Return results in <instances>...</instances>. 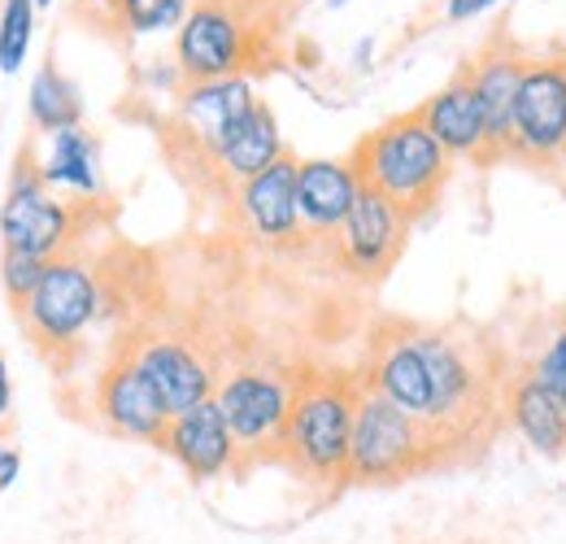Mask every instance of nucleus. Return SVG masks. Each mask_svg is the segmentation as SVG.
<instances>
[{"instance_id": "f257e3e1", "label": "nucleus", "mask_w": 566, "mask_h": 544, "mask_svg": "<svg viewBox=\"0 0 566 544\" xmlns=\"http://www.w3.org/2000/svg\"><path fill=\"white\" fill-rule=\"evenodd\" d=\"M357 397H361V375H340V370L296 375V393L280 440V462L292 475L318 488L349 483Z\"/></svg>"}, {"instance_id": "f03ea898", "label": "nucleus", "mask_w": 566, "mask_h": 544, "mask_svg": "<svg viewBox=\"0 0 566 544\" xmlns=\"http://www.w3.org/2000/svg\"><path fill=\"white\" fill-rule=\"evenodd\" d=\"M349 166L366 188L388 197L410 222H423L427 213L440 205L444 184L453 175V157L427 132L419 109L397 114L384 127L366 132L349 153Z\"/></svg>"}, {"instance_id": "7ed1b4c3", "label": "nucleus", "mask_w": 566, "mask_h": 544, "mask_svg": "<svg viewBox=\"0 0 566 544\" xmlns=\"http://www.w3.org/2000/svg\"><path fill=\"white\" fill-rule=\"evenodd\" d=\"M280 31L283 22L231 0H197L175 35V62L184 83L249 79L280 62Z\"/></svg>"}, {"instance_id": "20e7f679", "label": "nucleus", "mask_w": 566, "mask_h": 544, "mask_svg": "<svg viewBox=\"0 0 566 544\" xmlns=\"http://www.w3.org/2000/svg\"><path fill=\"white\" fill-rule=\"evenodd\" d=\"M440 467H453L444 436L431 422L397 409L361 384L354 414V444H349V483H366V488L401 483V479L427 475Z\"/></svg>"}, {"instance_id": "39448f33", "label": "nucleus", "mask_w": 566, "mask_h": 544, "mask_svg": "<svg viewBox=\"0 0 566 544\" xmlns=\"http://www.w3.org/2000/svg\"><path fill=\"white\" fill-rule=\"evenodd\" d=\"M101 305H105V292L96 271L78 258H53L40 287L18 305V323L49 362L66 366L62 353L78 348L87 327L101 318Z\"/></svg>"}, {"instance_id": "423d86ee", "label": "nucleus", "mask_w": 566, "mask_h": 544, "mask_svg": "<svg viewBox=\"0 0 566 544\" xmlns=\"http://www.w3.org/2000/svg\"><path fill=\"white\" fill-rule=\"evenodd\" d=\"M510 161L566 188V53H532L514 105Z\"/></svg>"}, {"instance_id": "0eeeda50", "label": "nucleus", "mask_w": 566, "mask_h": 544, "mask_svg": "<svg viewBox=\"0 0 566 544\" xmlns=\"http://www.w3.org/2000/svg\"><path fill=\"white\" fill-rule=\"evenodd\" d=\"M258 109L249 79H210V83H184L175 114L166 123V148L184 166H206L222 157V148L240 136L249 114Z\"/></svg>"}, {"instance_id": "6e6552de", "label": "nucleus", "mask_w": 566, "mask_h": 544, "mask_svg": "<svg viewBox=\"0 0 566 544\" xmlns=\"http://www.w3.org/2000/svg\"><path fill=\"white\" fill-rule=\"evenodd\" d=\"M78 231V209L62 201L44 175L40 157L31 148L18 153V166L9 175V192L0 201V244L4 253H31V258H66Z\"/></svg>"}, {"instance_id": "1a4fd4ad", "label": "nucleus", "mask_w": 566, "mask_h": 544, "mask_svg": "<svg viewBox=\"0 0 566 544\" xmlns=\"http://www.w3.org/2000/svg\"><path fill=\"white\" fill-rule=\"evenodd\" d=\"M292 393H296V375H275V370H231L213 401L222 406V418L235 436L240 449V471H249L253 462H280V440L287 427V409H292Z\"/></svg>"}, {"instance_id": "9d476101", "label": "nucleus", "mask_w": 566, "mask_h": 544, "mask_svg": "<svg viewBox=\"0 0 566 544\" xmlns=\"http://www.w3.org/2000/svg\"><path fill=\"white\" fill-rule=\"evenodd\" d=\"M410 227H415V222H410L397 205L361 184L349 218H345L340 231H336V258H340V266L354 274V279L379 283L384 274L397 266V258L406 253Z\"/></svg>"}, {"instance_id": "9b49d317", "label": "nucleus", "mask_w": 566, "mask_h": 544, "mask_svg": "<svg viewBox=\"0 0 566 544\" xmlns=\"http://www.w3.org/2000/svg\"><path fill=\"white\" fill-rule=\"evenodd\" d=\"M527 66H532V53L510 35L505 22L480 44V53L467 62L471 83H475V92H480V105H484L493 166L510 161V144H514V105H518V87H523Z\"/></svg>"}, {"instance_id": "f8f14e48", "label": "nucleus", "mask_w": 566, "mask_h": 544, "mask_svg": "<svg viewBox=\"0 0 566 544\" xmlns=\"http://www.w3.org/2000/svg\"><path fill=\"white\" fill-rule=\"evenodd\" d=\"M361 384L397 409H406L423 422H436V388H431V370H427V357L419 348V327H410V323L384 327L370 341Z\"/></svg>"}, {"instance_id": "ddd939ff", "label": "nucleus", "mask_w": 566, "mask_h": 544, "mask_svg": "<svg viewBox=\"0 0 566 544\" xmlns=\"http://www.w3.org/2000/svg\"><path fill=\"white\" fill-rule=\"evenodd\" d=\"M96 414H101V422L114 436L140 440V444H157L166 436L170 418H175L132 348L101 375V384H96Z\"/></svg>"}, {"instance_id": "4468645a", "label": "nucleus", "mask_w": 566, "mask_h": 544, "mask_svg": "<svg viewBox=\"0 0 566 544\" xmlns=\"http://www.w3.org/2000/svg\"><path fill=\"white\" fill-rule=\"evenodd\" d=\"M157 449H166L188 479L197 483H210V479L222 475H240V449H235V436L222 418V406L218 401H201V406L184 409L170 418L166 436L157 440Z\"/></svg>"}, {"instance_id": "2eb2a0df", "label": "nucleus", "mask_w": 566, "mask_h": 544, "mask_svg": "<svg viewBox=\"0 0 566 544\" xmlns=\"http://www.w3.org/2000/svg\"><path fill=\"white\" fill-rule=\"evenodd\" d=\"M296 170H301V157L283 153L275 166H266L262 175H253L235 188L244 227L271 249H287L305 236L301 205H296Z\"/></svg>"}, {"instance_id": "dca6fc26", "label": "nucleus", "mask_w": 566, "mask_h": 544, "mask_svg": "<svg viewBox=\"0 0 566 544\" xmlns=\"http://www.w3.org/2000/svg\"><path fill=\"white\" fill-rule=\"evenodd\" d=\"M419 118L427 132L440 139V148L458 161H475V166H493V148H489V123H484V105L480 92L471 83V70L462 66L436 96H427L419 105Z\"/></svg>"}, {"instance_id": "f3484780", "label": "nucleus", "mask_w": 566, "mask_h": 544, "mask_svg": "<svg viewBox=\"0 0 566 544\" xmlns=\"http://www.w3.org/2000/svg\"><path fill=\"white\" fill-rule=\"evenodd\" d=\"M136 362L148 370L153 388L161 393V401L170 414H184V409L201 406L218 393L213 384V366L192 348V344L175 341V336H148V341L132 344Z\"/></svg>"}, {"instance_id": "a211bd4d", "label": "nucleus", "mask_w": 566, "mask_h": 544, "mask_svg": "<svg viewBox=\"0 0 566 544\" xmlns=\"http://www.w3.org/2000/svg\"><path fill=\"white\" fill-rule=\"evenodd\" d=\"M361 179L349 166V157H310L296 170V205L305 236H336L340 222L349 218Z\"/></svg>"}, {"instance_id": "6ab92c4d", "label": "nucleus", "mask_w": 566, "mask_h": 544, "mask_svg": "<svg viewBox=\"0 0 566 544\" xmlns=\"http://www.w3.org/2000/svg\"><path fill=\"white\" fill-rule=\"evenodd\" d=\"M505 422L545 458H566V409L563 397L549 393L532 366L505 379Z\"/></svg>"}, {"instance_id": "aec40b11", "label": "nucleus", "mask_w": 566, "mask_h": 544, "mask_svg": "<svg viewBox=\"0 0 566 544\" xmlns=\"http://www.w3.org/2000/svg\"><path fill=\"white\" fill-rule=\"evenodd\" d=\"M283 153V132H280V118H275V109L266 105V101H258V109L249 114V123L240 127V136L231 139L227 148H222V157L213 161V175L222 179V184H231V188H240L244 179H253V175H262L266 166H275Z\"/></svg>"}, {"instance_id": "412c9836", "label": "nucleus", "mask_w": 566, "mask_h": 544, "mask_svg": "<svg viewBox=\"0 0 566 544\" xmlns=\"http://www.w3.org/2000/svg\"><path fill=\"white\" fill-rule=\"evenodd\" d=\"M40 175L53 192H74V197H101V157L96 139L83 127L49 136V153L40 157Z\"/></svg>"}, {"instance_id": "4be33fe9", "label": "nucleus", "mask_w": 566, "mask_h": 544, "mask_svg": "<svg viewBox=\"0 0 566 544\" xmlns=\"http://www.w3.org/2000/svg\"><path fill=\"white\" fill-rule=\"evenodd\" d=\"M27 109H31V123L44 136L83 127V92H78V83H74L71 74H62L53 62L35 70L31 92H27Z\"/></svg>"}, {"instance_id": "5701e85b", "label": "nucleus", "mask_w": 566, "mask_h": 544, "mask_svg": "<svg viewBox=\"0 0 566 544\" xmlns=\"http://www.w3.org/2000/svg\"><path fill=\"white\" fill-rule=\"evenodd\" d=\"M101 4L114 18V27H123L127 35H157V31H179L197 0H101Z\"/></svg>"}, {"instance_id": "b1692460", "label": "nucleus", "mask_w": 566, "mask_h": 544, "mask_svg": "<svg viewBox=\"0 0 566 544\" xmlns=\"http://www.w3.org/2000/svg\"><path fill=\"white\" fill-rule=\"evenodd\" d=\"M35 0H4L0 4V74H18L27 53H31V35H35Z\"/></svg>"}, {"instance_id": "393cba45", "label": "nucleus", "mask_w": 566, "mask_h": 544, "mask_svg": "<svg viewBox=\"0 0 566 544\" xmlns=\"http://www.w3.org/2000/svg\"><path fill=\"white\" fill-rule=\"evenodd\" d=\"M44 274H49V262H44V258H31V253H4V258H0V279H4V292H9L13 310L40 287Z\"/></svg>"}, {"instance_id": "a878e982", "label": "nucleus", "mask_w": 566, "mask_h": 544, "mask_svg": "<svg viewBox=\"0 0 566 544\" xmlns=\"http://www.w3.org/2000/svg\"><path fill=\"white\" fill-rule=\"evenodd\" d=\"M532 375H536L549 393H558V397L566 393V327L545 344V353L532 362Z\"/></svg>"}, {"instance_id": "bb28decb", "label": "nucleus", "mask_w": 566, "mask_h": 544, "mask_svg": "<svg viewBox=\"0 0 566 544\" xmlns=\"http://www.w3.org/2000/svg\"><path fill=\"white\" fill-rule=\"evenodd\" d=\"M18 475H22V449L13 440H0V492L13 488Z\"/></svg>"}, {"instance_id": "cd10ccee", "label": "nucleus", "mask_w": 566, "mask_h": 544, "mask_svg": "<svg viewBox=\"0 0 566 544\" xmlns=\"http://www.w3.org/2000/svg\"><path fill=\"white\" fill-rule=\"evenodd\" d=\"M249 13H262V18H275V22H287V13L296 9V0H231Z\"/></svg>"}, {"instance_id": "c85d7f7f", "label": "nucleus", "mask_w": 566, "mask_h": 544, "mask_svg": "<svg viewBox=\"0 0 566 544\" xmlns=\"http://www.w3.org/2000/svg\"><path fill=\"white\" fill-rule=\"evenodd\" d=\"M496 0H449L444 4V13H449V22H467V18H480L484 9H493Z\"/></svg>"}, {"instance_id": "c756f323", "label": "nucleus", "mask_w": 566, "mask_h": 544, "mask_svg": "<svg viewBox=\"0 0 566 544\" xmlns=\"http://www.w3.org/2000/svg\"><path fill=\"white\" fill-rule=\"evenodd\" d=\"M13 409V379H9V362L0 357V418H9Z\"/></svg>"}, {"instance_id": "7c9ffc66", "label": "nucleus", "mask_w": 566, "mask_h": 544, "mask_svg": "<svg viewBox=\"0 0 566 544\" xmlns=\"http://www.w3.org/2000/svg\"><path fill=\"white\" fill-rule=\"evenodd\" d=\"M35 4H40V9H49V4H53V0H35Z\"/></svg>"}, {"instance_id": "2f4dec72", "label": "nucleus", "mask_w": 566, "mask_h": 544, "mask_svg": "<svg viewBox=\"0 0 566 544\" xmlns=\"http://www.w3.org/2000/svg\"><path fill=\"white\" fill-rule=\"evenodd\" d=\"M563 409H566V393H563Z\"/></svg>"}]
</instances>
